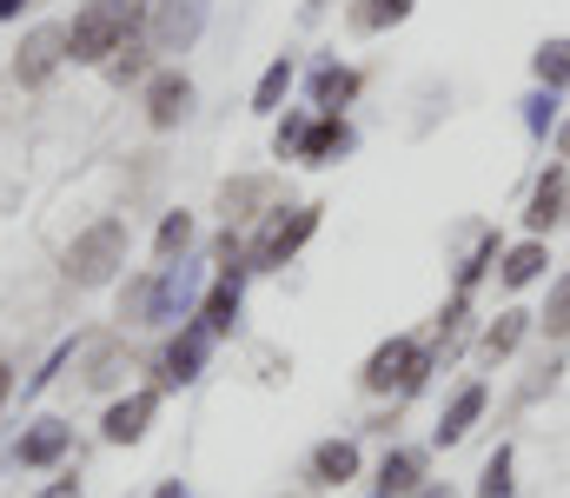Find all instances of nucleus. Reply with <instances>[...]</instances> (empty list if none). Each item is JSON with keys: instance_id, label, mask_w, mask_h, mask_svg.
Masks as SVG:
<instances>
[{"instance_id": "a878e982", "label": "nucleus", "mask_w": 570, "mask_h": 498, "mask_svg": "<svg viewBox=\"0 0 570 498\" xmlns=\"http://www.w3.org/2000/svg\"><path fill=\"white\" fill-rule=\"evenodd\" d=\"M412 7H419V0H358V7H352V27H358V33H385V27L412 20Z\"/></svg>"}, {"instance_id": "473e14b6", "label": "nucleus", "mask_w": 570, "mask_h": 498, "mask_svg": "<svg viewBox=\"0 0 570 498\" xmlns=\"http://www.w3.org/2000/svg\"><path fill=\"white\" fill-rule=\"evenodd\" d=\"M153 498H193V492H186L179 479H159V486H153Z\"/></svg>"}, {"instance_id": "4468645a", "label": "nucleus", "mask_w": 570, "mask_h": 498, "mask_svg": "<svg viewBox=\"0 0 570 498\" xmlns=\"http://www.w3.org/2000/svg\"><path fill=\"white\" fill-rule=\"evenodd\" d=\"M67 452H73V426H67V419H40V426H27V432L13 439V459H20L27 472H53Z\"/></svg>"}, {"instance_id": "f8f14e48", "label": "nucleus", "mask_w": 570, "mask_h": 498, "mask_svg": "<svg viewBox=\"0 0 570 498\" xmlns=\"http://www.w3.org/2000/svg\"><path fill=\"white\" fill-rule=\"evenodd\" d=\"M484 406H491V385H484V379H464V385L444 399V412H438V426H431V446H458V439H471V426L484 419Z\"/></svg>"}, {"instance_id": "f3484780", "label": "nucleus", "mask_w": 570, "mask_h": 498, "mask_svg": "<svg viewBox=\"0 0 570 498\" xmlns=\"http://www.w3.org/2000/svg\"><path fill=\"white\" fill-rule=\"evenodd\" d=\"M358 439H318L312 446V486H352L358 479Z\"/></svg>"}, {"instance_id": "72a5a7b5", "label": "nucleus", "mask_w": 570, "mask_h": 498, "mask_svg": "<svg viewBox=\"0 0 570 498\" xmlns=\"http://www.w3.org/2000/svg\"><path fill=\"white\" fill-rule=\"evenodd\" d=\"M7 399H13V365L0 359V412H7Z\"/></svg>"}, {"instance_id": "0eeeda50", "label": "nucleus", "mask_w": 570, "mask_h": 498, "mask_svg": "<svg viewBox=\"0 0 570 498\" xmlns=\"http://www.w3.org/2000/svg\"><path fill=\"white\" fill-rule=\"evenodd\" d=\"M199 33H206V0H159V7H146L153 53H186Z\"/></svg>"}, {"instance_id": "7ed1b4c3", "label": "nucleus", "mask_w": 570, "mask_h": 498, "mask_svg": "<svg viewBox=\"0 0 570 498\" xmlns=\"http://www.w3.org/2000/svg\"><path fill=\"white\" fill-rule=\"evenodd\" d=\"M431 372H438V352H431V339L399 332V339H385V345L365 359L358 385H365V392H399V399H419Z\"/></svg>"}, {"instance_id": "9d476101", "label": "nucleus", "mask_w": 570, "mask_h": 498, "mask_svg": "<svg viewBox=\"0 0 570 498\" xmlns=\"http://www.w3.org/2000/svg\"><path fill=\"white\" fill-rule=\"evenodd\" d=\"M140 100H146V127H159V134H166V127H179V120L193 114V80H186L179 67H153Z\"/></svg>"}, {"instance_id": "c9c22d12", "label": "nucleus", "mask_w": 570, "mask_h": 498, "mask_svg": "<svg viewBox=\"0 0 570 498\" xmlns=\"http://www.w3.org/2000/svg\"><path fill=\"white\" fill-rule=\"evenodd\" d=\"M27 7H33V0H0V20H20Z\"/></svg>"}, {"instance_id": "9b49d317", "label": "nucleus", "mask_w": 570, "mask_h": 498, "mask_svg": "<svg viewBox=\"0 0 570 498\" xmlns=\"http://www.w3.org/2000/svg\"><path fill=\"white\" fill-rule=\"evenodd\" d=\"M358 87H365V74L345 67V60H318V67L305 74V100H312V114H345V107L358 100Z\"/></svg>"}, {"instance_id": "f257e3e1", "label": "nucleus", "mask_w": 570, "mask_h": 498, "mask_svg": "<svg viewBox=\"0 0 570 498\" xmlns=\"http://www.w3.org/2000/svg\"><path fill=\"white\" fill-rule=\"evenodd\" d=\"M140 27H146V0H87L67 20V60L73 67H107Z\"/></svg>"}, {"instance_id": "6ab92c4d", "label": "nucleus", "mask_w": 570, "mask_h": 498, "mask_svg": "<svg viewBox=\"0 0 570 498\" xmlns=\"http://www.w3.org/2000/svg\"><path fill=\"white\" fill-rule=\"evenodd\" d=\"M531 326H538V313H524V306L498 313V320L484 326V339H478V345H484V359H491V365H498V359H511V352H518V345L531 339Z\"/></svg>"}, {"instance_id": "4c0bfd02", "label": "nucleus", "mask_w": 570, "mask_h": 498, "mask_svg": "<svg viewBox=\"0 0 570 498\" xmlns=\"http://www.w3.org/2000/svg\"><path fill=\"white\" fill-rule=\"evenodd\" d=\"M372 498H379V492H372Z\"/></svg>"}, {"instance_id": "c756f323", "label": "nucleus", "mask_w": 570, "mask_h": 498, "mask_svg": "<svg viewBox=\"0 0 570 498\" xmlns=\"http://www.w3.org/2000/svg\"><path fill=\"white\" fill-rule=\"evenodd\" d=\"M305 127H312V114H305V107H298V114H285V120H279V134H273V154H279V160H292V154H298Z\"/></svg>"}, {"instance_id": "4be33fe9", "label": "nucleus", "mask_w": 570, "mask_h": 498, "mask_svg": "<svg viewBox=\"0 0 570 498\" xmlns=\"http://www.w3.org/2000/svg\"><path fill=\"white\" fill-rule=\"evenodd\" d=\"M518 107H524V134H531L538 147H544V140L558 134V120H564V100H558L551 87H531V94H524Z\"/></svg>"}, {"instance_id": "393cba45", "label": "nucleus", "mask_w": 570, "mask_h": 498, "mask_svg": "<svg viewBox=\"0 0 570 498\" xmlns=\"http://www.w3.org/2000/svg\"><path fill=\"white\" fill-rule=\"evenodd\" d=\"M273 199V179H233L226 193H219V206H226V226L233 219H253V206H266ZM273 213V206H266Z\"/></svg>"}, {"instance_id": "a211bd4d", "label": "nucleus", "mask_w": 570, "mask_h": 498, "mask_svg": "<svg viewBox=\"0 0 570 498\" xmlns=\"http://www.w3.org/2000/svg\"><path fill=\"white\" fill-rule=\"evenodd\" d=\"M544 266H551V246H544V240H518L511 253H498V280H504L511 293L538 286V280H544Z\"/></svg>"}, {"instance_id": "1a4fd4ad", "label": "nucleus", "mask_w": 570, "mask_h": 498, "mask_svg": "<svg viewBox=\"0 0 570 498\" xmlns=\"http://www.w3.org/2000/svg\"><path fill=\"white\" fill-rule=\"evenodd\" d=\"M60 60H67V27H33L27 40H20V53H13V80L20 87H47L53 74H60Z\"/></svg>"}, {"instance_id": "dca6fc26", "label": "nucleus", "mask_w": 570, "mask_h": 498, "mask_svg": "<svg viewBox=\"0 0 570 498\" xmlns=\"http://www.w3.org/2000/svg\"><path fill=\"white\" fill-rule=\"evenodd\" d=\"M425 492V452L419 446H392L379 466V498H419Z\"/></svg>"}, {"instance_id": "7c9ffc66", "label": "nucleus", "mask_w": 570, "mask_h": 498, "mask_svg": "<svg viewBox=\"0 0 570 498\" xmlns=\"http://www.w3.org/2000/svg\"><path fill=\"white\" fill-rule=\"evenodd\" d=\"M67 359H73V339H60V345H53V352H47V365H40V372H33V379H27V392H40V385H53V372H60V365H67Z\"/></svg>"}, {"instance_id": "f03ea898", "label": "nucleus", "mask_w": 570, "mask_h": 498, "mask_svg": "<svg viewBox=\"0 0 570 498\" xmlns=\"http://www.w3.org/2000/svg\"><path fill=\"white\" fill-rule=\"evenodd\" d=\"M127 253H134V233H127V219H114V213H107V219H94L87 233H73V246H67L60 273H67V286L94 293V286H114V280H120Z\"/></svg>"}, {"instance_id": "6e6552de", "label": "nucleus", "mask_w": 570, "mask_h": 498, "mask_svg": "<svg viewBox=\"0 0 570 498\" xmlns=\"http://www.w3.org/2000/svg\"><path fill=\"white\" fill-rule=\"evenodd\" d=\"M159 399H166L159 385H134L127 399H114V406H107V419H100V439H107V446H140L146 426L159 419Z\"/></svg>"}, {"instance_id": "bb28decb", "label": "nucleus", "mask_w": 570, "mask_h": 498, "mask_svg": "<svg viewBox=\"0 0 570 498\" xmlns=\"http://www.w3.org/2000/svg\"><path fill=\"white\" fill-rule=\"evenodd\" d=\"M193 240H199L193 213H166L159 233H153V253H159V260H179V253H193Z\"/></svg>"}, {"instance_id": "aec40b11", "label": "nucleus", "mask_w": 570, "mask_h": 498, "mask_svg": "<svg viewBox=\"0 0 570 498\" xmlns=\"http://www.w3.org/2000/svg\"><path fill=\"white\" fill-rule=\"evenodd\" d=\"M292 87H298V67H292V53H279L266 74H259V87H253V114H285V100H292Z\"/></svg>"}, {"instance_id": "ddd939ff", "label": "nucleus", "mask_w": 570, "mask_h": 498, "mask_svg": "<svg viewBox=\"0 0 570 498\" xmlns=\"http://www.w3.org/2000/svg\"><path fill=\"white\" fill-rule=\"evenodd\" d=\"M358 147V134H352V120L345 114H312V127H305V140H298V166H338L345 154Z\"/></svg>"}, {"instance_id": "e433bc0d", "label": "nucleus", "mask_w": 570, "mask_h": 498, "mask_svg": "<svg viewBox=\"0 0 570 498\" xmlns=\"http://www.w3.org/2000/svg\"><path fill=\"white\" fill-rule=\"evenodd\" d=\"M419 498H451V492H438V486H425V492H419Z\"/></svg>"}, {"instance_id": "412c9836", "label": "nucleus", "mask_w": 570, "mask_h": 498, "mask_svg": "<svg viewBox=\"0 0 570 498\" xmlns=\"http://www.w3.org/2000/svg\"><path fill=\"white\" fill-rule=\"evenodd\" d=\"M498 253H504V246H498V226H478V233H471V253L458 260V280H451V286H458V293H478V280L498 266Z\"/></svg>"}, {"instance_id": "39448f33", "label": "nucleus", "mask_w": 570, "mask_h": 498, "mask_svg": "<svg viewBox=\"0 0 570 498\" xmlns=\"http://www.w3.org/2000/svg\"><path fill=\"white\" fill-rule=\"evenodd\" d=\"M206 300V260L179 253V260H159L153 266V293H146V326H179L193 320Z\"/></svg>"}, {"instance_id": "cd10ccee", "label": "nucleus", "mask_w": 570, "mask_h": 498, "mask_svg": "<svg viewBox=\"0 0 570 498\" xmlns=\"http://www.w3.org/2000/svg\"><path fill=\"white\" fill-rule=\"evenodd\" d=\"M511 446H498L491 459H484V472H478V498H511Z\"/></svg>"}, {"instance_id": "2f4dec72", "label": "nucleus", "mask_w": 570, "mask_h": 498, "mask_svg": "<svg viewBox=\"0 0 570 498\" xmlns=\"http://www.w3.org/2000/svg\"><path fill=\"white\" fill-rule=\"evenodd\" d=\"M40 498H80V479H53Z\"/></svg>"}, {"instance_id": "5701e85b", "label": "nucleus", "mask_w": 570, "mask_h": 498, "mask_svg": "<svg viewBox=\"0 0 570 498\" xmlns=\"http://www.w3.org/2000/svg\"><path fill=\"white\" fill-rule=\"evenodd\" d=\"M531 74H538V87L564 94V87H570V33H558V40H544V47L531 53Z\"/></svg>"}, {"instance_id": "b1692460", "label": "nucleus", "mask_w": 570, "mask_h": 498, "mask_svg": "<svg viewBox=\"0 0 570 498\" xmlns=\"http://www.w3.org/2000/svg\"><path fill=\"white\" fill-rule=\"evenodd\" d=\"M146 74H153V40H127V47L107 60V80H114V87H146Z\"/></svg>"}, {"instance_id": "20e7f679", "label": "nucleus", "mask_w": 570, "mask_h": 498, "mask_svg": "<svg viewBox=\"0 0 570 498\" xmlns=\"http://www.w3.org/2000/svg\"><path fill=\"white\" fill-rule=\"evenodd\" d=\"M318 219H325V206H318V199L273 206V213H266V226H259V240H253V253H246V266H253V273H279V266H292V260L312 246Z\"/></svg>"}, {"instance_id": "f704fd0d", "label": "nucleus", "mask_w": 570, "mask_h": 498, "mask_svg": "<svg viewBox=\"0 0 570 498\" xmlns=\"http://www.w3.org/2000/svg\"><path fill=\"white\" fill-rule=\"evenodd\" d=\"M551 140H558V160L570 166V120H558V134H551Z\"/></svg>"}, {"instance_id": "423d86ee", "label": "nucleus", "mask_w": 570, "mask_h": 498, "mask_svg": "<svg viewBox=\"0 0 570 498\" xmlns=\"http://www.w3.org/2000/svg\"><path fill=\"white\" fill-rule=\"evenodd\" d=\"M213 345H219V339L199 326V320H179V326H173V339L159 345V365H153V372H159V392H173V385H193V379L206 372Z\"/></svg>"}, {"instance_id": "2eb2a0df", "label": "nucleus", "mask_w": 570, "mask_h": 498, "mask_svg": "<svg viewBox=\"0 0 570 498\" xmlns=\"http://www.w3.org/2000/svg\"><path fill=\"white\" fill-rule=\"evenodd\" d=\"M564 199H570V173H564V166H544V173H538V186H531V199H524V233H531V240H544V233L564 219Z\"/></svg>"}, {"instance_id": "c85d7f7f", "label": "nucleus", "mask_w": 570, "mask_h": 498, "mask_svg": "<svg viewBox=\"0 0 570 498\" xmlns=\"http://www.w3.org/2000/svg\"><path fill=\"white\" fill-rule=\"evenodd\" d=\"M538 326L551 332V339H570V273H564V280H551V300H544Z\"/></svg>"}]
</instances>
